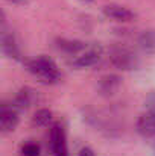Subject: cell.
<instances>
[{"mask_svg":"<svg viewBox=\"0 0 155 156\" xmlns=\"http://www.w3.org/2000/svg\"><path fill=\"white\" fill-rule=\"evenodd\" d=\"M26 70L34 74L37 79H40L43 83L47 85H55L61 80V71L58 68V65L53 62V59L41 55L32 59H28L24 62Z\"/></svg>","mask_w":155,"mask_h":156,"instance_id":"1","label":"cell"},{"mask_svg":"<svg viewBox=\"0 0 155 156\" xmlns=\"http://www.w3.org/2000/svg\"><path fill=\"white\" fill-rule=\"evenodd\" d=\"M109 62L122 71H132L140 65V59L129 47L122 46V44H114L108 50Z\"/></svg>","mask_w":155,"mask_h":156,"instance_id":"2","label":"cell"},{"mask_svg":"<svg viewBox=\"0 0 155 156\" xmlns=\"http://www.w3.org/2000/svg\"><path fill=\"white\" fill-rule=\"evenodd\" d=\"M49 147L52 156H68L67 136L61 123H53L49 132Z\"/></svg>","mask_w":155,"mask_h":156,"instance_id":"3","label":"cell"},{"mask_svg":"<svg viewBox=\"0 0 155 156\" xmlns=\"http://www.w3.org/2000/svg\"><path fill=\"white\" fill-rule=\"evenodd\" d=\"M135 129L145 138L155 136V99H154V102H151V103L148 105L146 112H143L138 117L137 124H135Z\"/></svg>","mask_w":155,"mask_h":156,"instance_id":"4","label":"cell"},{"mask_svg":"<svg viewBox=\"0 0 155 156\" xmlns=\"http://www.w3.org/2000/svg\"><path fill=\"white\" fill-rule=\"evenodd\" d=\"M18 112L20 111L12 103L2 105V109H0V129H2V133H9L17 127V124L20 121Z\"/></svg>","mask_w":155,"mask_h":156,"instance_id":"5","label":"cell"},{"mask_svg":"<svg viewBox=\"0 0 155 156\" xmlns=\"http://www.w3.org/2000/svg\"><path fill=\"white\" fill-rule=\"evenodd\" d=\"M102 58V49L101 47H91V49H85L84 52H81L75 59L70 61V65L82 70V68H88L93 67L94 64H98Z\"/></svg>","mask_w":155,"mask_h":156,"instance_id":"6","label":"cell"},{"mask_svg":"<svg viewBox=\"0 0 155 156\" xmlns=\"http://www.w3.org/2000/svg\"><path fill=\"white\" fill-rule=\"evenodd\" d=\"M102 12L106 18L114 20L117 23H129L135 18V12H132L131 9H128L122 5H117V3L105 5L102 8Z\"/></svg>","mask_w":155,"mask_h":156,"instance_id":"7","label":"cell"},{"mask_svg":"<svg viewBox=\"0 0 155 156\" xmlns=\"http://www.w3.org/2000/svg\"><path fill=\"white\" fill-rule=\"evenodd\" d=\"M35 102H38V91H35L29 87L21 88L15 94V97L11 100V103L14 105L18 111H24V109L31 108L32 105H35Z\"/></svg>","mask_w":155,"mask_h":156,"instance_id":"8","label":"cell"},{"mask_svg":"<svg viewBox=\"0 0 155 156\" xmlns=\"http://www.w3.org/2000/svg\"><path fill=\"white\" fill-rule=\"evenodd\" d=\"M56 47L61 52L67 53V55H79L87 49V44L81 40H72V38H56L55 40Z\"/></svg>","mask_w":155,"mask_h":156,"instance_id":"9","label":"cell"},{"mask_svg":"<svg viewBox=\"0 0 155 156\" xmlns=\"http://www.w3.org/2000/svg\"><path fill=\"white\" fill-rule=\"evenodd\" d=\"M2 50L3 53L14 61H21V50L18 47V43L12 34H3L2 37Z\"/></svg>","mask_w":155,"mask_h":156,"instance_id":"10","label":"cell"},{"mask_svg":"<svg viewBox=\"0 0 155 156\" xmlns=\"http://www.w3.org/2000/svg\"><path fill=\"white\" fill-rule=\"evenodd\" d=\"M120 77L117 74H105L99 80V91L103 96H109L113 93L117 91V88L120 87Z\"/></svg>","mask_w":155,"mask_h":156,"instance_id":"11","label":"cell"},{"mask_svg":"<svg viewBox=\"0 0 155 156\" xmlns=\"http://www.w3.org/2000/svg\"><path fill=\"white\" fill-rule=\"evenodd\" d=\"M52 121H53V112L47 108L37 109L32 117V124L37 127H47L52 124Z\"/></svg>","mask_w":155,"mask_h":156,"instance_id":"12","label":"cell"},{"mask_svg":"<svg viewBox=\"0 0 155 156\" xmlns=\"http://www.w3.org/2000/svg\"><path fill=\"white\" fill-rule=\"evenodd\" d=\"M138 44H140L142 50L145 53L154 55L155 53V29H148V30L142 32V35L138 37Z\"/></svg>","mask_w":155,"mask_h":156,"instance_id":"13","label":"cell"},{"mask_svg":"<svg viewBox=\"0 0 155 156\" xmlns=\"http://www.w3.org/2000/svg\"><path fill=\"white\" fill-rule=\"evenodd\" d=\"M41 150H40V146L34 141H28L21 146V155L23 156H40Z\"/></svg>","mask_w":155,"mask_h":156,"instance_id":"14","label":"cell"},{"mask_svg":"<svg viewBox=\"0 0 155 156\" xmlns=\"http://www.w3.org/2000/svg\"><path fill=\"white\" fill-rule=\"evenodd\" d=\"M6 2H9L12 5H26L28 3V0H6Z\"/></svg>","mask_w":155,"mask_h":156,"instance_id":"15","label":"cell"},{"mask_svg":"<svg viewBox=\"0 0 155 156\" xmlns=\"http://www.w3.org/2000/svg\"><path fill=\"white\" fill-rule=\"evenodd\" d=\"M152 152H154V155H155V141L152 143Z\"/></svg>","mask_w":155,"mask_h":156,"instance_id":"16","label":"cell"},{"mask_svg":"<svg viewBox=\"0 0 155 156\" xmlns=\"http://www.w3.org/2000/svg\"><path fill=\"white\" fill-rule=\"evenodd\" d=\"M81 2H85V3H90V2H93V0H81Z\"/></svg>","mask_w":155,"mask_h":156,"instance_id":"17","label":"cell"}]
</instances>
